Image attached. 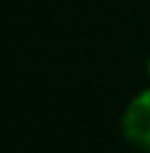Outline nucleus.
I'll list each match as a JSON object with an SVG mask.
<instances>
[{
	"mask_svg": "<svg viewBox=\"0 0 150 153\" xmlns=\"http://www.w3.org/2000/svg\"><path fill=\"white\" fill-rule=\"evenodd\" d=\"M123 133L130 143L150 151V88L130 100L123 113Z\"/></svg>",
	"mask_w": 150,
	"mask_h": 153,
	"instance_id": "f257e3e1",
	"label": "nucleus"
},
{
	"mask_svg": "<svg viewBox=\"0 0 150 153\" xmlns=\"http://www.w3.org/2000/svg\"><path fill=\"white\" fill-rule=\"evenodd\" d=\"M148 75H150V58H148Z\"/></svg>",
	"mask_w": 150,
	"mask_h": 153,
	"instance_id": "f03ea898",
	"label": "nucleus"
}]
</instances>
